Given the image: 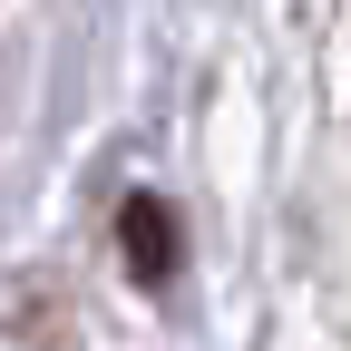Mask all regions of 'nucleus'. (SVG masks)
<instances>
[{"label": "nucleus", "mask_w": 351, "mask_h": 351, "mask_svg": "<svg viewBox=\"0 0 351 351\" xmlns=\"http://www.w3.org/2000/svg\"><path fill=\"white\" fill-rule=\"evenodd\" d=\"M117 254H127V283H147V293L176 283V274H186V225H176V205L137 186L117 205Z\"/></svg>", "instance_id": "obj_1"}]
</instances>
